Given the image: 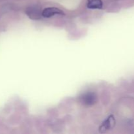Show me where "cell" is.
Wrapping results in <instances>:
<instances>
[{
	"instance_id": "1",
	"label": "cell",
	"mask_w": 134,
	"mask_h": 134,
	"mask_svg": "<svg viewBox=\"0 0 134 134\" xmlns=\"http://www.w3.org/2000/svg\"><path fill=\"white\" fill-rule=\"evenodd\" d=\"M80 101L85 105L91 106L96 103L97 96L94 93L88 92L80 97Z\"/></svg>"
},
{
	"instance_id": "2",
	"label": "cell",
	"mask_w": 134,
	"mask_h": 134,
	"mask_svg": "<svg viewBox=\"0 0 134 134\" xmlns=\"http://www.w3.org/2000/svg\"><path fill=\"white\" fill-rule=\"evenodd\" d=\"M115 124V118L113 115L109 116L100 126L99 128V130L100 133H104L107 131L109 130L110 129L113 128Z\"/></svg>"
},
{
	"instance_id": "3",
	"label": "cell",
	"mask_w": 134,
	"mask_h": 134,
	"mask_svg": "<svg viewBox=\"0 0 134 134\" xmlns=\"http://www.w3.org/2000/svg\"><path fill=\"white\" fill-rule=\"evenodd\" d=\"M26 14L29 16V18L33 20H39L40 19L41 16H43L40 10V8L37 6L31 7L28 8L26 10Z\"/></svg>"
},
{
	"instance_id": "4",
	"label": "cell",
	"mask_w": 134,
	"mask_h": 134,
	"mask_svg": "<svg viewBox=\"0 0 134 134\" xmlns=\"http://www.w3.org/2000/svg\"><path fill=\"white\" fill-rule=\"evenodd\" d=\"M64 13L60 9L56 7H48L42 12V15L45 18H50L55 15H64Z\"/></svg>"
},
{
	"instance_id": "5",
	"label": "cell",
	"mask_w": 134,
	"mask_h": 134,
	"mask_svg": "<svg viewBox=\"0 0 134 134\" xmlns=\"http://www.w3.org/2000/svg\"><path fill=\"white\" fill-rule=\"evenodd\" d=\"M103 7L102 0H88L87 7L90 9H100Z\"/></svg>"
}]
</instances>
